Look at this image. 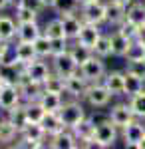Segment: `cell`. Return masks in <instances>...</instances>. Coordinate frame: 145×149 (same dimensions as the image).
Listing matches in <instances>:
<instances>
[{
	"instance_id": "obj_1",
	"label": "cell",
	"mask_w": 145,
	"mask_h": 149,
	"mask_svg": "<svg viewBox=\"0 0 145 149\" xmlns=\"http://www.w3.org/2000/svg\"><path fill=\"white\" fill-rule=\"evenodd\" d=\"M58 115L62 123L66 125V129H74L82 119H86V109L79 102H66L58 109Z\"/></svg>"
},
{
	"instance_id": "obj_2",
	"label": "cell",
	"mask_w": 145,
	"mask_h": 149,
	"mask_svg": "<svg viewBox=\"0 0 145 149\" xmlns=\"http://www.w3.org/2000/svg\"><path fill=\"white\" fill-rule=\"evenodd\" d=\"M117 129L119 127L113 123L112 119H103L100 123H96L93 131V145L98 147H112L117 139Z\"/></svg>"
},
{
	"instance_id": "obj_3",
	"label": "cell",
	"mask_w": 145,
	"mask_h": 149,
	"mask_svg": "<svg viewBox=\"0 0 145 149\" xmlns=\"http://www.w3.org/2000/svg\"><path fill=\"white\" fill-rule=\"evenodd\" d=\"M103 58L96 56V54H91V56L79 66V74L89 81V84H96V81H101L103 80V76H105V66H103V62H101Z\"/></svg>"
},
{
	"instance_id": "obj_4",
	"label": "cell",
	"mask_w": 145,
	"mask_h": 149,
	"mask_svg": "<svg viewBox=\"0 0 145 149\" xmlns=\"http://www.w3.org/2000/svg\"><path fill=\"white\" fill-rule=\"evenodd\" d=\"M84 100L91 107H105L109 103V100H112V92L103 86V81H96V84H89Z\"/></svg>"
},
{
	"instance_id": "obj_5",
	"label": "cell",
	"mask_w": 145,
	"mask_h": 149,
	"mask_svg": "<svg viewBox=\"0 0 145 149\" xmlns=\"http://www.w3.org/2000/svg\"><path fill=\"white\" fill-rule=\"evenodd\" d=\"M82 20L84 22H91V24H101L107 22V4L103 2H89V4H82Z\"/></svg>"
},
{
	"instance_id": "obj_6",
	"label": "cell",
	"mask_w": 145,
	"mask_h": 149,
	"mask_svg": "<svg viewBox=\"0 0 145 149\" xmlns=\"http://www.w3.org/2000/svg\"><path fill=\"white\" fill-rule=\"evenodd\" d=\"M24 72H26V64L20 60H16V58L12 62L0 60V78H4V81L18 86V81L24 78Z\"/></svg>"
},
{
	"instance_id": "obj_7",
	"label": "cell",
	"mask_w": 145,
	"mask_h": 149,
	"mask_svg": "<svg viewBox=\"0 0 145 149\" xmlns=\"http://www.w3.org/2000/svg\"><path fill=\"white\" fill-rule=\"evenodd\" d=\"M52 68H54V72H56L58 76L68 78V76L76 74L79 70V66H78V62L74 60V56L70 54V50H68V52H62V54L52 56Z\"/></svg>"
},
{
	"instance_id": "obj_8",
	"label": "cell",
	"mask_w": 145,
	"mask_h": 149,
	"mask_svg": "<svg viewBox=\"0 0 145 149\" xmlns=\"http://www.w3.org/2000/svg\"><path fill=\"white\" fill-rule=\"evenodd\" d=\"M20 102H22V95H20V90L16 84H4L0 88V109L10 111Z\"/></svg>"
},
{
	"instance_id": "obj_9",
	"label": "cell",
	"mask_w": 145,
	"mask_h": 149,
	"mask_svg": "<svg viewBox=\"0 0 145 149\" xmlns=\"http://www.w3.org/2000/svg\"><path fill=\"white\" fill-rule=\"evenodd\" d=\"M18 90H20V95H22L24 102H38L42 97V93H44V84L28 80L24 76L22 80L18 81Z\"/></svg>"
},
{
	"instance_id": "obj_10",
	"label": "cell",
	"mask_w": 145,
	"mask_h": 149,
	"mask_svg": "<svg viewBox=\"0 0 145 149\" xmlns=\"http://www.w3.org/2000/svg\"><path fill=\"white\" fill-rule=\"evenodd\" d=\"M135 117H137V115L133 113V109H131L129 103H117V105H113L112 111H109V119H112L119 129H123L125 125H129Z\"/></svg>"
},
{
	"instance_id": "obj_11",
	"label": "cell",
	"mask_w": 145,
	"mask_h": 149,
	"mask_svg": "<svg viewBox=\"0 0 145 149\" xmlns=\"http://www.w3.org/2000/svg\"><path fill=\"white\" fill-rule=\"evenodd\" d=\"M145 137V125L141 121L133 119L129 125L123 127V141H125V147H139V143Z\"/></svg>"
},
{
	"instance_id": "obj_12",
	"label": "cell",
	"mask_w": 145,
	"mask_h": 149,
	"mask_svg": "<svg viewBox=\"0 0 145 149\" xmlns=\"http://www.w3.org/2000/svg\"><path fill=\"white\" fill-rule=\"evenodd\" d=\"M88 88H89V81L79 72H76V74H72V76L66 78V93H70L72 97H84L86 92H88Z\"/></svg>"
},
{
	"instance_id": "obj_13",
	"label": "cell",
	"mask_w": 145,
	"mask_h": 149,
	"mask_svg": "<svg viewBox=\"0 0 145 149\" xmlns=\"http://www.w3.org/2000/svg\"><path fill=\"white\" fill-rule=\"evenodd\" d=\"M93 131H96V121H91L88 117L82 119L78 125L72 129L78 143H82V145H93Z\"/></svg>"
},
{
	"instance_id": "obj_14",
	"label": "cell",
	"mask_w": 145,
	"mask_h": 149,
	"mask_svg": "<svg viewBox=\"0 0 145 149\" xmlns=\"http://www.w3.org/2000/svg\"><path fill=\"white\" fill-rule=\"evenodd\" d=\"M100 24H91V22H84V26H82V30H79L78 34V40L79 44H84V46H88L93 50V46H96V42L100 40Z\"/></svg>"
},
{
	"instance_id": "obj_15",
	"label": "cell",
	"mask_w": 145,
	"mask_h": 149,
	"mask_svg": "<svg viewBox=\"0 0 145 149\" xmlns=\"http://www.w3.org/2000/svg\"><path fill=\"white\" fill-rule=\"evenodd\" d=\"M52 72L48 68V64L42 62V60H34L30 64H26V72H24V76L28 78V80H34V81H40V84H44V80L50 76Z\"/></svg>"
},
{
	"instance_id": "obj_16",
	"label": "cell",
	"mask_w": 145,
	"mask_h": 149,
	"mask_svg": "<svg viewBox=\"0 0 145 149\" xmlns=\"http://www.w3.org/2000/svg\"><path fill=\"white\" fill-rule=\"evenodd\" d=\"M103 86L112 92V95L125 93V72H109L103 76Z\"/></svg>"
},
{
	"instance_id": "obj_17",
	"label": "cell",
	"mask_w": 145,
	"mask_h": 149,
	"mask_svg": "<svg viewBox=\"0 0 145 149\" xmlns=\"http://www.w3.org/2000/svg\"><path fill=\"white\" fill-rule=\"evenodd\" d=\"M48 145L52 149H76L79 143H78V139H76V135L72 133V129H70V131H68V129H62L60 133L52 135V139H50Z\"/></svg>"
},
{
	"instance_id": "obj_18",
	"label": "cell",
	"mask_w": 145,
	"mask_h": 149,
	"mask_svg": "<svg viewBox=\"0 0 145 149\" xmlns=\"http://www.w3.org/2000/svg\"><path fill=\"white\" fill-rule=\"evenodd\" d=\"M40 34H42V30H40V26H38L36 20L34 22H20L18 24V30H16L18 42H34Z\"/></svg>"
},
{
	"instance_id": "obj_19",
	"label": "cell",
	"mask_w": 145,
	"mask_h": 149,
	"mask_svg": "<svg viewBox=\"0 0 145 149\" xmlns=\"http://www.w3.org/2000/svg\"><path fill=\"white\" fill-rule=\"evenodd\" d=\"M14 58L24 62V64H30V62H34L36 58H40V56L36 52L34 42H18L16 48H14Z\"/></svg>"
},
{
	"instance_id": "obj_20",
	"label": "cell",
	"mask_w": 145,
	"mask_h": 149,
	"mask_svg": "<svg viewBox=\"0 0 145 149\" xmlns=\"http://www.w3.org/2000/svg\"><path fill=\"white\" fill-rule=\"evenodd\" d=\"M46 135H48V133H46V129H44L42 123H32V121H28V123L20 129V137L28 139V141H38V143H42V139H44Z\"/></svg>"
},
{
	"instance_id": "obj_21",
	"label": "cell",
	"mask_w": 145,
	"mask_h": 149,
	"mask_svg": "<svg viewBox=\"0 0 145 149\" xmlns=\"http://www.w3.org/2000/svg\"><path fill=\"white\" fill-rule=\"evenodd\" d=\"M42 125H44L46 133H48L50 137L56 135V133H60L62 129H66V125L62 123V119H60L58 111H46L44 119H42Z\"/></svg>"
},
{
	"instance_id": "obj_22",
	"label": "cell",
	"mask_w": 145,
	"mask_h": 149,
	"mask_svg": "<svg viewBox=\"0 0 145 149\" xmlns=\"http://www.w3.org/2000/svg\"><path fill=\"white\" fill-rule=\"evenodd\" d=\"M125 16H127V6H123V4L115 2V0H109L107 2V22L109 24L119 26L125 20Z\"/></svg>"
},
{
	"instance_id": "obj_23",
	"label": "cell",
	"mask_w": 145,
	"mask_h": 149,
	"mask_svg": "<svg viewBox=\"0 0 145 149\" xmlns=\"http://www.w3.org/2000/svg\"><path fill=\"white\" fill-rule=\"evenodd\" d=\"M129 22L137 24L139 28H143L145 30V2H133V4H129L127 6V16H125Z\"/></svg>"
},
{
	"instance_id": "obj_24",
	"label": "cell",
	"mask_w": 145,
	"mask_h": 149,
	"mask_svg": "<svg viewBox=\"0 0 145 149\" xmlns=\"http://www.w3.org/2000/svg\"><path fill=\"white\" fill-rule=\"evenodd\" d=\"M62 22H64V30H66V36L68 40L70 38H78L79 30H82V26H84V20H79L76 14H64L62 16Z\"/></svg>"
},
{
	"instance_id": "obj_25",
	"label": "cell",
	"mask_w": 145,
	"mask_h": 149,
	"mask_svg": "<svg viewBox=\"0 0 145 149\" xmlns=\"http://www.w3.org/2000/svg\"><path fill=\"white\" fill-rule=\"evenodd\" d=\"M123 58H127V62L145 58V38H143V36H137V38H133V40L129 42L127 52H125V56H123Z\"/></svg>"
},
{
	"instance_id": "obj_26",
	"label": "cell",
	"mask_w": 145,
	"mask_h": 149,
	"mask_svg": "<svg viewBox=\"0 0 145 149\" xmlns=\"http://www.w3.org/2000/svg\"><path fill=\"white\" fill-rule=\"evenodd\" d=\"M40 102V105L44 107L46 111H58L60 107H62V93H56V92H46L42 93V97L38 100Z\"/></svg>"
},
{
	"instance_id": "obj_27",
	"label": "cell",
	"mask_w": 145,
	"mask_h": 149,
	"mask_svg": "<svg viewBox=\"0 0 145 149\" xmlns=\"http://www.w3.org/2000/svg\"><path fill=\"white\" fill-rule=\"evenodd\" d=\"M109 40H112V56H125V52H127V46H129V38H125V36L119 32V30H115L112 36H109Z\"/></svg>"
},
{
	"instance_id": "obj_28",
	"label": "cell",
	"mask_w": 145,
	"mask_h": 149,
	"mask_svg": "<svg viewBox=\"0 0 145 149\" xmlns=\"http://www.w3.org/2000/svg\"><path fill=\"white\" fill-rule=\"evenodd\" d=\"M20 135V129L12 123L10 119H0V143H10Z\"/></svg>"
},
{
	"instance_id": "obj_29",
	"label": "cell",
	"mask_w": 145,
	"mask_h": 149,
	"mask_svg": "<svg viewBox=\"0 0 145 149\" xmlns=\"http://www.w3.org/2000/svg\"><path fill=\"white\" fill-rule=\"evenodd\" d=\"M16 30H18V24L14 22L10 16H0V40L10 42L16 36Z\"/></svg>"
},
{
	"instance_id": "obj_30",
	"label": "cell",
	"mask_w": 145,
	"mask_h": 149,
	"mask_svg": "<svg viewBox=\"0 0 145 149\" xmlns=\"http://www.w3.org/2000/svg\"><path fill=\"white\" fill-rule=\"evenodd\" d=\"M143 84L145 80L143 78H139V76H135V74H129V72H125V95H135V93L143 92Z\"/></svg>"
},
{
	"instance_id": "obj_31",
	"label": "cell",
	"mask_w": 145,
	"mask_h": 149,
	"mask_svg": "<svg viewBox=\"0 0 145 149\" xmlns=\"http://www.w3.org/2000/svg\"><path fill=\"white\" fill-rule=\"evenodd\" d=\"M26 117H28V121H32V123H42V119H44L46 115V109L40 105V102H26Z\"/></svg>"
},
{
	"instance_id": "obj_32",
	"label": "cell",
	"mask_w": 145,
	"mask_h": 149,
	"mask_svg": "<svg viewBox=\"0 0 145 149\" xmlns=\"http://www.w3.org/2000/svg\"><path fill=\"white\" fill-rule=\"evenodd\" d=\"M44 90L46 92L64 93L66 92V78H62V76H58V74H50L44 80Z\"/></svg>"
},
{
	"instance_id": "obj_33",
	"label": "cell",
	"mask_w": 145,
	"mask_h": 149,
	"mask_svg": "<svg viewBox=\"0 0 145 149\" xmlns=\"http://www.w3.org/2000/svg\"><path fill=\"white\" fill-rule=\"evenodd\" d=\"M44 34L48 36V38H52V40H56V38H68L66 30H64V22H62V18L50 20V22L46 24V28H44Z\"/></svg>"
},
{
	"instance_id": "obj_34",
	"label": "cell",
	"mask_w": 145,
	"mask_h": 149,
	"mask_svg": "<svg viewBox=\"0 0 145 149\" xmlns=\"http://www.w3.org/2000/svg\"><path fill=\"white\" fill-rule=\"evenodd\" d=\"M79 6H82L79 0H56L54 2V10L60 16H64V14H76L79 10Z\"/></svg>"
},
{
	"instance_id": "obj_35",
	"label": "cell",
	"mask_w": 145,
	"mask_h": 149,
	"mask_svg": "<svg viewBox=\"0 0 145 149\" xmlns=\"http://www.w3.org/2000/svg\"><path fill=\"white\" fill-rule=\"evenodd\" d=\"M8 119H10L18 129H22V127L28 123V117H26V105H20V103H18L16 107H12L10 111H8Z\"/></svg>"
},
{
	"instance_id": "obj_36",
	"label": "cell",
	"mask_w": 145,
	"mask_h": 149,
	"mask_svg": "<svg viewBox=\"0 0 145 149\" xmlns=\"http://www.w3.org/2000/svg\"><path fill=\"white\" fill-rule=\"evenodd\" d=\"M70 54H72L74 60L78 62V66H82V64H84V62L93 54V50L88 48V46H84V44H79L78 40H76V44H74V46H70Z\"/></svg>"
},
{
	"instance_id": "obj_37",
	"label": "cell",
	"mask_w": 145,
	"mask_h": 149,
	"mask_svg": "<svg viewBox=\"0 0 145 149\" xmlns=\"http://www.w3.org/2000/svg\"><path fill=\"white\" fill-rule=\"evenodd\" d=\"M34 46H36V52H38V56H40V58L52 56V38H48L44 32L34 40Z\"/></svg>"
},
{
	"instance_id": "obj_38",
	"label": "cell",
	"mask_w": 145,
	"mask_h": 149,
	"mask_svg": "<svg viewBox=\"0 0 145 149\" xmlns=\"http://www.w3.org/2000/svg\"><path fill=\"white\" fill-rule=\"evenodd\" d=\"M117 30H119V32H121L125 38H129V40H133V38H137V36L143 34V28H139L137 24L129 22L127 18H125V20H123V22L117 26Z\"/></svg>"
},
{
	"instance_id": "obj_39",
	"label": "cell",
	"mask_w": 145,
	"mask_h": 149,
	"mask_svg": "<svg viewBox=\"0 0 145 149\" xmlns=\"http://www.w3.org/2000/svg\"><path fill=\"white\" fill-rule=\"evenodd\" d=\"M129 105H131V109H133V113L137 115V117L145 119V90L139 92V93H135V95H131Z\"/></svg>"
},
{
	"instance_id": "obj_40",
	"label": "cell",
	"mask_w": 145,
	"mask_h": 149,
	"mask_svg": "<svg viewBox=\"0 0 145 149\" xmlns=\"http://www.w3.org/2000/svg\"><path fill=\"white\" fill-rule=\"evenodd\" d=\"M93 54L100 58L112 56V40H109V36H100V40L93 46Z\"/></svg>"
},
{
	"instance_id": "obj_41",
	"label": "cell",
	"mask_w": 145,
	"mask_h": 149,
	"mask_svg": "<svg viewBox=\"0 0 145 149\" xmlns=\"http://www.w3.org/2000/svg\"><path fill=\"white\" fill-rule=\"evenodd\" d=\"M38 18V12L30 10L26 6H16V22H34Z\"/></svg>"
},
{
	"instance_id": "obj_42",
	"label": "cell",
	"mask_w": 145,
	"mask_h": 149,
	"mask_svg": "<svg viewBox=\"0 0 145 149\" xmlns=\"http://www.w3.org/2000/svg\"><path fill=\"white\" fill-rule=\"evenodd\" d=\"M127 72H129V74H135V76H139V78L145 80V58H141V60H131V62L127 64Z\"/></svg>"
},
{
	"instance_id": "obj_43",
	"label": "cell",
	"mask_w": 145,
	"mask_h": 149,
	"mask_svg": "<svg viewBox=\"0 0 145 149\" xmlns=\"http://www.w3.org/2000/svg\"><path fill=\"white\" fill-rule=\"evenodd\" d=\"M68 50H70L68 38H56V40H52V56L62 54V52H68Z\"/></svg>"
},
{
	"instance_id": "obj_44",
	"label": "cell",
	"mask_w": 145,
	"mask_h": 149,
	"mask_svg": "<svg viewBox=\"0 0 145 149\" xmlns=\"http://www.w3.org/2000/svg\"><path fill=\"white\" fill-rule=\"evenodd\" d=\"M16 6H26V8H30L34 12H42V8H46L44 4H42V0H18V4Z\"/></svg>"
},
{
	"instance_id": "obj_45",
	"label": "cell",
	"mask_w": 145,
	"mask_h": 149,
	"mask_svg": "<svg viewBox=\"0 0 145 149\" xmlns=\"http://www.w3.org/2000/svg\"><path fill=\"white\" fill-rule=\"evenodd\" d=\"M8 52H10V44L6 40H0V60H6Z\"/></svg>"
},
{
	"instance_id": "obj_46",
	"label": "cell",
	"mask_w": 145,
	"mask_h": 149,
	"mask_svg": "<svg viewBox=\"0 0 145 149\" xmlns=\"http://www.w3.org/2000/svg\"><path fill=\"white\" fill-rule=\"evenodd\" d=\"M12 0H0V10H4V8H8L10 6Z\"/></svg>"
},
{
	"instance_id": "obj_47",
	"label": "cell",
	"mask_w": 145,
	"mask_h": 149,
	"mask_svg": "<svg viewBox=\"0 0 145 149\" xmlns=\"http://www.w3.org/2000/svg\"><path fill=\"white\" fill-rule=\"evenodd\" d=\"M54 2L56 0H42V4H44L46 8H54Z\"/></svg>"
},
{
	"instance_id": "obj_48",
	"label": "cell",
	"mask_w": 145,
	"mask_h": 149,
	"mask_svg": "<svg viewBox=\"0 0 145 149\" xmlns=\"http://www.w3.org/2000/svg\"><path fill=\"white\" fill-rule=\"evenodd\" d=\"M115 2H119L123 6H129V4H133V0H115Z\"/></svg>"
},
{
	"instance_id": "obj_49",
	"label": "cell",
	"mask_w": 145,
	"mask_h": 149,
	"mask_svg": "<svg viewBox=\"0 0 145 149\" xmlns=\"http://www.w3.org/2000/svg\"><path fill=\"white\" fill-rule=\"evenodd\" d=\"M82 4H89V2H100V0H79Z\"/></svg>"
},
{
	"instance_id": "obj_50",
	"label": "cell",
	"mask_w": 145,
	"mask_h": 149,
	"mask_svg": "<svg viewBox=\"0 0 145 149\" xmlns=\"http://www.w3.org/2000/svg\"><path fill=\"white\" fill-rule=\"evenodd\" d=\"M137 149H145V137H143V141L139 143V147H137Z\"/></svg>"
},
{
	"instance_id": "obj_51",
	"label": "cell",
	"mask_w": 145,
	"mask_h": 149,
	"mask_svg": "<svg viewBox=\"0 0 145 149\" xmlns=\"http://www.w3.org/2000/svg\"><path fill=\"white\" fill-rule=\"evenodd\" d=\"M4 84H8V81H4V78H0V88H2Z\"/></svg>"
}]
</instances>
